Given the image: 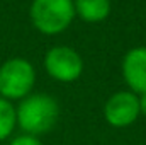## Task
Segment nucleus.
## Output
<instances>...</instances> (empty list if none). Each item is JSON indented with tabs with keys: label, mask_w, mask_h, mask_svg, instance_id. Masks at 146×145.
Listing matches in <instances>:
<instances>
[{
	"label": "nucleus",
	"mask_w": 146,
	"mask_h": 145,
	"mask_svg": "<svg viewBox=\"0 0 146 145\" xmlns=\"http://www.w3.org/2000/svg\"><path fill=\"white\" fill-rule=\"evenodd\" d=\"M15 123H17V114L14 106L5 97H0V142L5 140L14 132Z\"/></svg>",
	"instance_id": "obj_8"
},
{
	"label": "nucleus",
	"mask_w": 146,
	"mask_h": 145,
	"mask_svg": "<svg viewBox=\"0 0 146 145\" xmlns=\"http://www.w3.org/2000/svg\"><path fill=\"white\" fill-rule=\"evenodd\" d=\"M10 145H42L39 140H37L34 135H21V137H17V138H14Z\"/></svg>",
	"instance_id": "obj_9"
},
{
	"label": "nucleus",
	"mask_w": 146,
	"mask_h": 145,
	"mask_svg": "<svg viewBox=\"0 0 146 145\" xmlns=\"http://www.w3.org/2000/svg\"><path fill=\"white\" fill-rule=\"evenodd\" d=\"M122 75L131 92L146 94V48H133L122 60Z\"/></svg>",
	"instance_id": "obj_6"
},
{
	"label": "nucleus",
	"mask_w": 146,
	"mask_h": 145,
	"mask_svg": "<svg viewBox=\"0 0 146 145\" xmlns=\"http://www.w3.org/2000/svg\"><path fill=\"white\" fill-rule=\"evenodd\" d=\"M139 113V97L131 91H121L114 94L104 106V116L107 123L115 128L133 125Z\"/></svg>",
	"instance_id": "obj_5"
},
{
	"label": "nucleus",
	"mask_w": 146,
	"mask_h": 145,
	"mask_svg": "<svg viewBox=\"0 0 146 145\" xmlns=\"http://www.w3.org/2000/svg\"><path fill=\"white\" fill-rule=\"evenodd\" d=\"M46 72L60 82H73L83 72L82 56L68 46H54L44 56Z\"/></svg>",
	"instance_id": "obj_4"
},
{
	"label": "nucleus",
	"mask_w": 146,
	"mask_h": 145,
	"mask_svg": "<svg viewBox=\"0 0 146 145\" xmlns=\"http://www.w3.org/2000/svg\"><path fill=\"white\" fill-rule=\"evenodd\" d=\"M73 5L85 22H102L110 12V0H73Z\"/></svg>",
	"instance_id": "obj_7"
},
{
	"label": "nucleus",
	"mask_w": 146,
	"mask_h": 145,
	"mask_svg": "<svg viewBox=\"0 0 146 145\" xmlns=\"http://www.w3.org/2000/svg\"><path fill=\"white\" fill-rule=\"evenodd\" d=\"M139 111L146 116V94H141L139 97Z\"/></svg>",
	"instance_id": "obj_10"
},
{
	"label": "nucleus",
	"mask_w": 146,
	"mask_h": 145,
	"mask_svg": "<svg viewBox=\"0 0 146 145\" xmlns=\"http://www.w3.org/2000/svg\"><path fill=\"white\" fill-rule=\"evenodd\" d=\"M73 0H33L31 21L42 34H58L72 24L75 17Z\"/></svg>",
	"instance_id": "obj_2"
},
{
	"label": "nucleus",
	"mask_w": 146,
	"mask_h": 145,
	"mask_svg": "<svg viewBox=\"0 0 146 145\" xmlns=\"http://www.w3.org/2000/svg\"><path fill=\"white\" fill-rule=\"evenodd\" d=\"M17 123L27 135L48 133L58 121L60 106L58 101L48 94L27 96L15 109Z\"/></svg>",
	"instance_id": "obj_1"
},
{
	"label": "nucleus",
	"mask_w": 146,
	"mask_h": 145,
	"mask_svg": "<svg viewBox=\"0 0 146 145\" xmlns=\"http://www.w3.org/2000/svg\"><path fill=\"white\" fill-rule=\"evenodd\" d=\"M36 82L34 67L24 58H10L0 67V94L5 99L26 97Z\"/></svg>",
	"instance_id": "obj_3"
}]
</instances>
